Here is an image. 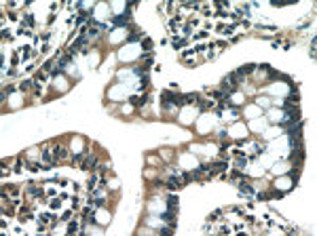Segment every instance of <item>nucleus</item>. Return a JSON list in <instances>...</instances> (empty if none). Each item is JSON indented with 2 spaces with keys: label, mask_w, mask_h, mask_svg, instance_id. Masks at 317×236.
I'll return each mask as SVG.
<instances>
[{
  "label": "nucleus",
  "mask_w": 317,
  "mask_h": 236,
  "mask_svg": "<svg viewBox=\"0 0 317 236\" xmlns=\"http://www.w3.org/2000/svg\"><path fill=\"white\" fill-rule=\"evenodd\" d=\"M131 21V11L127 9L125 13H121V15H117V17H112V26H127Z\"/></svg>",
  "instance_id": "obj_1"
},
{
  "label": "nucleus",
  "mask_w": 317,
  "mask_h": 236,
  "mask_svg": "<svg viewBox=\"0 0 317 236\" xmlns=\"http://www.w3.org/2000/svg\"><path fill=\"white\" fill-rule=\"evenodd\" d=\"M95 165H97V158H95V156H91V154H87V156H85V160H82V165H80V169H82V171H89V169H91V167H95Z\"/></svg>",
  "instance_id": "obj_2"
},
{
  "label": "nucleus",
  "mask_w": 317,
  "mask_h": 236,
  "mask_svg": "<svg viewBox=\"0 0 317 236\" xmlns=\"http://www.w3.org/2000/svg\"><path fill=\"white\" fill-rule=\"evenodd\" d=\"M254 68H256L254 63H245V65H241V68L237 70V74H239V76H247V74L254 72Z\"/></svg>",
  "instance_id": "obj_3"
},
{
  "label": "nucleus",
  "mask_w": 317,
  "mask_h": 236,
  "mask_svg": "<svg viewBox=\"0 0 317 236\" xmlns=\"http://www.w3.org/2000/svg\"><path fill=\"white\" fill-rule=\"evenodd\" d=\"M167 188H169V190L182 188V179H180V177H169V179H167Z\"/></svg>",
  "instance_id": "obj_4"
},
{
  "label": "nucleus",
  "mask_w": 317,
  "mask_h": 236,
  "mask_svg": "<svg viewBox=\"0 0 317 236\" xmlns=\"http://www.w3.org/2000/svg\"><path fill=\"white\" fill-rule=\"evenodd\" d=\"M239 190L243 192V194H252L254 190H252V183L247 181V179H243V181H239Z\"/></svg>",
  "instance_id": "obj_5"
},
{
  "label": "nucleus",
  "mask_w": 317,
  "mask_h": 236,
  "mask_svg": "<svg viewBox=\"0 0 317 236\" xmlns=\"http://www.w3.org/2000/svg\"><path fill=\"white\" fill-rule=\"evenodd\" d=\"M161 219L167 221V223H171V225H176V215H173V211H165V213L161 215Z\"/></svg>",
  "instance_id": "obj_6"
},
{
  "label": "nucleus",
  "mask_w": 317,
  "mask_h": 236,
  "mask_svg": "<svg viewBox=\"0 0 317 236\" xmlns=\"http://www.w3.org/2000/svg\"><path fill=\"white\" fill-rule=\"evenodd\" d=\"M53 154H55V158H57V160H61V158H66V156H68V150H66V148H55V150H53Z\"/></svg>",
  "instance_id": "obj_7"
},
{
  "label": "nucleus",
  "mask_w": 317,
  "mask_h": 236,
  "mask_svg": "<svg viewBox=\"0 0 317 236\" xmlns=\"http://www.w3.org/2000/svg\"><path fill=\"white\" fill-rule=\"evenodd\" d=\"M70 59H72V55H70V53H68V55H64V57L59 59V63H57V68H59V70H64V68H66V65L70 63Z\"/></svg>",
  "instance_id": "obj_8"
},
{
  "label": "nucleus",
  "mask_w": 317,
  "mask_h": 236,
  "mask_svg": "<svg viewBox=\"0 0 317 236\" xmlns=\"http://www.w3.org/2000/svg\"><path fill=\"white\" fill-rule=\"evenodd\" d=\"M28 194H32V196L40 198V196H42V190H40V188H36V186H28Z\"/></svg>",
  "instance_id": "obj_9"
},
{
  "label": "nucleus",
  "mask_w": 317,
  "mask_h": 236,
  "mask_svg": "<svg viewBox=\"0 0 317 236\" xmlns=\"http://www.w3.org/2000/svg\"><path fill=\"white\" fill-rule=\"evenodd\" d=\"M167 207H169V211H176L178 209V196H169L167 198Z\"/></svg>",
  "instance_id": "obj_10"
},
{
  "label": "nucleus",
  "mask_w": 317,
  "mask_h": 236,
  "mask_svg": "<svg viewBox=\"0 0 317 236\" xmlns=\"http://www.w3.org/2000/svg\"><path fill=\"white\" fill-rule=\"evenodd\" d=\"M87 36H89V38H97V36H99V32H97V28H91V23H89V30H87Z\"/></svg>",
  "instance_id": "obj_11"
},
{
  "label": "nucleus",
  "mask_w": 317,
  "mask_h": 236,
  "mask_svg": "<svg viewBox=\"0 0 317 236\" xmlns=\"http://www.w3.org/2000/svg\"><path fill=\"white\" fill-rule=\"evenodd\" d=\"M140 38H142V34H140V32H131V34H129V38H127V42H135V40H140Z\"/></svg>",
  "instance_id": "obj_12"
},
{
  "label": "nucleus",
  "mask_w": 317,
  "mask_h": 236,
  "mask_svg": "<svg viewBox=\"0 0 317 236\" xmlns=\"http://www.w3.org/2000/svg\"><path fill=\"white\" fill-rule=\"evenodd\" d=\"M148 84H150V80H148V76L144 74V76H142V82H140V91H144V89H146Z\"/></svg>",
  "instance_id": "obj_13"
},
{
  "label": "nucleus",
  "mask_w": 317,
  "mask_h": 236,
  "mask_svg": "<svg viewBox=\"0 0 317 236\" xmlns=\"http://www.w3.org/2000/svg\"><path fill=\"white\" fill-rule=\"evenodd\" d=\"M287 175H290V177H292V179H294V183H296V181H298V175H300V169H298V167H296V169H294V171H290V173H287Z\"/></svg>",
  "instance_id": "obj_14"
},
{
  "label": "nucleus",
  "mask_w": 317,
  "mask_h": 236,
  "mask_svg": "<svg viewBox=\"0 0 317 236\" xmlns=\"http://www.w3.org/2000/svg\"><path fill=\"white\" fill-rule=\"evenodd\" d=\"M32 84H34V82H32V80H23V82H21V84H19V89H21V91H28V89H30V86H32Z\"/></svg>",
  "instance_id": "obj_15"
},
{
  "label": "nucleus",
  "mask_w": 317,
  "mask_h": 236,
  "mask_svg": "<svg viewBox=\"0 0 317 236\" xmlns=\"http://www.w3.org/2000/svg\"><path fill=\"white\" fill-rule=\"evenodd\" d=\"M142 44H144V49H146V51H150V49H152V40H150V38H144V40H142Z\"/></svg>",
  "instance_id": "obj_16"
},
{
  "label": "nucleus",
  "mask_w": 317,
  "mask_h": 236,
  "mask_svg": "<svg viewBox=\"0 0 317 236\" xmlns=\"http://www.w3.org/2000/svg\"><path fill=\"white\" fill-rule=\"evenodd\" d=\"M76 230H78V223H76V221H72V223L68 225V232L72 234V232H76Z\"/></svg>",
  "instance_id": "obj_17"
},
{
  "label": "nucleus",
  "mask_w": 317,
  "mask_h": 236,
  "mask_svg": "<svg viewBox=\"0 0 317 236\" xmlns=\"http://www.w3.org/2000/svg\"><path fill=\"white\" fill-rule=\"evenodd\" d=\"M220 215H222V211H216V213H211L207 219H209V221H216V217H220Z\"/></svg>",
  "instance_id": "obj_18"
},
{
  "label": "nucleus",
  "mask_w": 317,
  "mask_h": 236,
  "mask_svg": "<svg viewBox=\"0 0 317 236\" xmlns=\"http://www.w3.org/2000/svg\"><path fill=\"white\" fill-rule=\"evenodd\" d=\"M30 169H32V171H40V169H42V165H38V162H30Z\"/></svg>",
  "instance_id": "obj_19"
},
{
  "label": "nucleus",
  "mask_w": 317,
  "mask_h": 236,
  "mask_svg": "<svg viewBox=\"0 0 317 236\" xmlns=\"http://www.w3.org/2000/svg\"><path fill=\"white\" fill-rule=\"evenodd\" d=\"M26 23H28V26H30V28H32V26H34V19H32V15H26Z\"/></svg>",
  "instance_id": "obj_20"
},
{
  "label": "nucleus",
  "mask_w": 317,
  "mask_h": 236,
  "mask_svg": "<svg viewBox=\"0 0 317 236\" xmlns=\"http://www.w3.org/2000/svg\"><path fill=\"white\" fill-rule=\"evenodd\" d=\"M161 232H163V234H171V232H173V225H167V228H163Z\"/></svg>",
  "instance_id": "obj_21"
},
{
  "label": "nucleus",
  "mask_w": 317,
  "mask_h": 236,
  "mask_svg": "<svg viewBox=\"0 0 317 236\" xmlns=\"http://www.w3.org/2000/svg\"><path fill=\"white\" fill-rule=\"evenodd\" d=\"M51 68H53V61H47V63H45V68H42V70H45V72H49V70H51Z\"/></svg>",
  "instance_id": "obj_22"
},
{
  "label": "nucleus",
  "mask_w": 317,
  "mask_h": 236,
  "mask_svg": "<svg viewBox=\"0 0 317 236\" xmlns=\"http://www.w3.org/2000/svg\"><path fill=\"white\" fill-rule=\"evenodd\" d=\"M241 175H243V173H241V171H233V175H231V177H233V179H239V177H241Z\"/></svg>",
  "instance_id": "obj_23"
},
{
  "label": "nucleus",
  "mask_w": 317,
  "mask_h": 236,
  "mask_svg": "<svg viewBox=\"0 0 317 236\" xmlns=\"http://www.w3.org/2000/svg\"><path fill=\"white\" fill-rule=\"evenodd\" d=\"M146 101H148V95H142V97H140V105H144Z\"/></svg>",
  "instance_id": "obj_24"
}]
</instances>
